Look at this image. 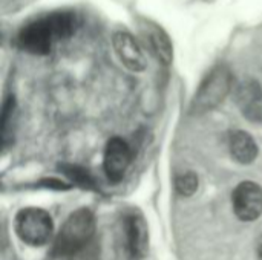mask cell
Returning a JSON list of instances; mask_svg holds the SVG:
<instances>
[{
    "instance_id": "obj_5",
    "label": "cell",
    "mask_w": 262,
    "mask_h": 260,
    "mask_svg": "<svg viewBox=\"0 0 262 260\" xmlns=\"http://www.w3.org/2000/svg\"><path fill=\"white\" fill-rule=\"evenodd\" d=\"M232 204L239 221L253 222L259 219L262 216V187L252 181L238 184L232 195Z\"/></svg>"
},
{
    "instance_id": "obj_11",
    "label": "cell",
    "mask_w": 262,
    "mask_h": 260,
    "mask_svg": "<svg viewBox=\"0 0 262 260\" xmlns=\"http://www.w3.org/2000/svg\"><path fill=\"white\" fill-rule=\"evenodd\" d=\"M150 41H152V46L155 49V52L158 54V57L169 63L170 58H172V46H170V41L167 38V35L160 29H155L154 32H150Z\"/></svg>"
},
{
    "instance_id": "obj_12",
    "label": "cell",
    "mask_w": 262,
    "mask_h": 260,
    "mask_svg": "<svg viewBox=\"0 0 262 260\" xmlns=\"http://www.w3.org/2000/svg\"><path fill=\"white\" fill-rule=\"evenodd\" d=\"M175 188L181 196H192L198 190V176L192 172L180 175L175 179Z\"/></svg>"
},
{
    "instance_id": "obj_3",
    "label": "cell",
    "mask_w": 262,
    "mask_h": 260,
    "mask_svg": "<svg viewBox=\"0 0 262 260\" xmlns=\"http://www.w3.org/2000/svg\"><path fill=\"white\" fill-rule=\"evenodd\" d=\"M14 230L23 244L31 247H43L52 238L54 221L48 211L28 207L17 213Z\"/></svg>"
},
{
    "instance_id": "obj_1",
    "label": "cell",
    "mask_w": 262,
    "mask_h": 260,
    "mask_svg": "<svg viewBox=\"0 0 262 260\" xmlns=\"http://www.w3.org/2000/svg\"><path fill=\"white\" fill-rule=\"evenodd\" d=\"M77 17L72 12H54L23 26L18 32L17 41L21 49L35 55H46L51 52L57 40L71 37L77 28Z\"/></svg>"
},
{
    "instance_id": "obj_8",
    "label": "cell",
    "mask_w": 262,
    "mask_h": 260,
    "mask_svg": "<svg viewBox=\"0 0 262 260\" xmlns=\"http://www.w3.org/2000/svg\"><path fill=\"white\" fill-rule=\"evenodd\" d=\"M126 244L134 257H143L149 248V227L138 213H130L124 219Z\"/></svg>"
},
{
    "instance_id": "obj_4",
    "label": "cell",
    "mask_w": 262,
    "mask_h": 260,
    "mask_svg": "<svg viewBox=\"0 0 262 260\" xmlns=\"http://www.w3.org/2000/svg\"><path fill=\"white\" fill-rule=\"evenodd\" d=\"M232 84V77L227 67L221 66L210 72V75L201 84L195 97V109L207 110L220 104L227 95Z\"/></svg>"
},
{
    "instance_id": "obj_9",
    "label": "cell",
    "mask_w": 262,
    "mask_h": 260,
    "mask_svg": "<svg viewBox=\"0 0 262 260\" xmlns=\"http://www.w3.org/2000/svg\"><path fill=\"white\" fill-rule=\"evenodd\" d=\"M114 48L120 60L132 70H143L146 67V58L135 41V38L129 32H117L114 35Z\"/></svg>"
},
{
    "instance_id": "obj_6",
    "label": "cell",
    "mask_w": 262,
    "mask_h": 260,
    "mask_svg": "<svg viewBox=\"0 0 262 260\" xmlns=\"http://www.w3.org/2000/svg\"><path fill=\"white\" fill-rule=\"evenodd\" d=\"M132 155L130 149L126 141L121 138H112L104 150V159H103V167L107 175V178L112 182H118L124 178L127 167L130 164Z\"/></svg>"
},
{
    "instance_id": "obj_13",
    "label": "cell",
    "mask_w": 262,
    "mask_h": 260,
    "mask_svg": "<svg viewBox=\"0 0 262 260\" xmlns=\"http://www.w3.org/2000/svg\"><path fill=\"white\" fill-rule=\"evenodd\" d=\"M258 259L262 260V234L259 241H258Z\"/></svg>"
},
{
    "instance_id": "obj_2",
    "label": "cell",
    "mask_w": 262,
    "mask_h": 260,
    "mask_svg": "<svg viewBox=\"0 0 262 260\" xmlns=\"http://www.w3.org/2000/svg\"><path fill=\"white\" fill-rule=\"evenodd\" d=\"M95 233V218L91 210L80 208L69 215L54 244V251L61 256L78 253Z\"/></svg>"
},
{
    "instance_id": "obj_10",
    "label": "cell",
    "mask_w": 262,
    "mask_h": 260,
    "mask_svg": "<svg viewBox=\"0 0 262 260\" xmlns=\"http://www.w3.org/2000/svg\"><path fill=\"white\" fill-rule=\"evenodd\" d=\"M229 150L232 158L239 164H250L258 156V146L255 139L243 130H236L229 136Z\"/></svg>"
},
{
    "instance_id": "obj_7",
    "label": "cell",
    "mask_w": 262,
    "mask_h": 260,
    "mask_svg": "<svg viewBox=\"0 0 262 260\" xmlns=\"http://www.w3.org/2000/svg\"><path fill=\"white\" fill-rule=\"evenodd\" d=\"M236 104L241 113L253 121L262 123V87L252 78L243 80L236 87Z\"/></svg>"
}]
</instances>
